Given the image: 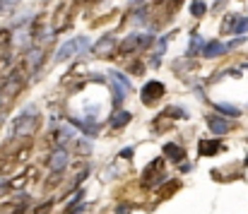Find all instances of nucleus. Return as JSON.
I'll list each match as a JSON object with an SVG mask.
<instances>
[{"label":"nucleus","instance_id":"obj_16","mask_svg":"<svg viewBox=\"0 0 248 214\" xmlns=\"http://www.w3.org/2000/svg\"><path fill=\"white\" fill-rule=\"evenodd\" d=\"M200 46H202V39L195 34V36H193V44H190V51H188V53H190V56H193V53H198V48H200Z\"/></svg>","mask_w":248,"mask_h":214},{"label":"nucleus","instance_id":"obj_13","mask_svg":"<svg viewBox=\"0 0 248 214\" xmlns=\"http://www.w3.org/2000/svg\"><path fill=\"white\" fill-rule=\"evenodd\" d=\"M130 118H133V116H130L128 111H118L116 116H111V121H108V125L118 130V128H123V125H125V123H128Z\"/></svg>","mask_w":248,"mask_h":214},{"label":"nucleus","instance_id":"obj_8","mask_svg":"<svg viewBox=\"0 0 248 214\" xmlns=\"http://www.w3.org/2000/svg\"><path fill=\"white\" fill-rule=\"evenodd\" d=\"M207 125H210V130H212L215 135H227V133L232 130V123H229L227 118H217V116L207 118Z\"/></svg>","mask_w":248,"mask_h":214},{"label":"nucleus","instance_id":"obj_1","mask_svg":"<svg viewBox=\"0 0 248 214\" xmlns=\"http://www.w3.org/2000/svg\"><path fill=\"white\" fill-rule=\"evenodd\" d=\"M36 118H39V113H36V108H34V106L24 108V113H22V116H17V118L12 121L10 138H24V135H31V133H34V128H36Z\"/></svg>","mask_w":248,"mask_h":214},{"label":"nucleus","instance_id":"obj_7","mask_svg":"<svg viewBox=\"0 0 248 214\" xmlns=\"http://www.w3.org/2000/svg\"><path fill=\"white\" fill-rule=\"evenodd\" d=\"M205 58H217V56H222V53H227V46L222 44V41H207V44H202V51H200Z\"/></svg>","mask_w":248,"mask_h":214},{"label":"nucleus","instance_id":"obj_15","mask_svg":"<svg viewBox=\"0 0 248 214\" xmlns=\"http://www.w3.org/2000/svg\"><path fill=\"white\" fill-rule=\"evenodd\" d=\"M205 12H207V5H205V2H200V0L190 2V15H195V17H202Z\"/></svg>","mask_w":248,"mask_h":214},{"label":"nucleus","instance_id":"obj_12","mask_svg":"<svg viewBox=\"0 0 248 214\" xmlns=\"http://www.w3.org/2000/svg\"><path fill=\"white\" fill-rule=\"evenodd\" d=\"M164 156L166 159H171V161H181V159L186 156V152H183L178 144H166L164 147Z\"/></svg>","mask_w":248,"mask_h":214},{"label":"nucleus","instance_id":"obj_10","mask_svg":"<svg viewBox=\"0 0 248 214\" xmlns=\"http://www.w3.org/2000/svg\"><path fill=\"white\" fill-rule=\"evenodd\" d=\"M222 149V142L219 140H202L200 142V156H212Z\"/></svg>","mask_w":248,"mask_h":214},{"label":"nucleus","instance_id":"obj_5","mask_svg":"<svg viewBox=\"0 0 248 214\" xmlns=\"http://www.w3.org/2000/svg\"><path fill=\"white\" fill-rule=\"evenodd\" d=\"M162 94H164V84H162V82H147V84L142 87V101H145V104L157 101Z\"/></svg>","mask_w":248,"mask_h":214},{"label":"nucleus","instance_id":"obj_19","mask_svg":"<svg viewBox=\"0 0 248 214\" xmlns=\"http://www.w3.org/2000/svg\"><path fill=\"white\" fill-rule=\"evenodd\" d=\"M2 7H5V5H2V0H0V12H2Z\"/></svg>","mask_w":248,"mask_h":214},{"label":"nucleus","instance_id":"obj_14","mask_svg":"<svg viewBox=\"0 0 248 214\" xmlns=\"http://www.w3.org/2000/svg\"><path fill=\"white\" fill-rule=\"evenodd\" d=\"M246 31H248V17H236V24H234L232 34H239V36H244Z\"/></svg>","mask_w":248,"mask_h":214},{"label":"nucleus","instance_id":"obj_17","mask_svg":"<svg viewBox=\"0 0 248 214\" xmlns=\"http://www.w3.org/2000/svg\"><path fill=\"white\" fill-rule=\"evenodd\" d=\"M121 156H128V159H130V156H133V147H125V149L121 152Z\"/></svg>","mask_w":248,"mask_h":214},{"label":"nucleus","instance_id":"obj_9","mask_svg":"<svg viewBox=\"0 0 248 214\" xmlns=\"http://www.w3.org/2000/svg\"><path fill=\"white\" fill-rule=\"evenodd\" d=\"M113 46H116V39L106 34V36H101V39H99V41H96V44L92 46V51H94L96 56H106V53H108V51H111Z\"/></svg>","mask_w":248,"mask_h":214},{"label":"nucleus","instance_id":"obj_3","mask_svg":"<svg viewBox=\"0 0 248 214\" xmlns=\"http://www.w3.org/2000/svg\"><path fill=\"white\" fill-rule=\"evenodd\" d=\"M108 79L113 82V101L118 104V101L130 92V79H128L123 72H118V70H108Z\"/></svg>","mask_w":248,"mask_h":214},{"label":"nucleus","instance_id":"obj_4","mask_svg":"<svg viewBox=\"0 0 248 214\" xmlns=\"http://www.w3.org/2000/svg\"><path fill=\"white\" fill-rule=\"evenodd\" d=\"M68 161H70V154H68V149H65L63 144H58V147L53 149V154H51V171L61 173V171L68 166Z\"/></svg>","mask_w":248,"mask_h":214},{"label":"nucleus","instance_id":"obj_6","mask_svg":"<svg viewBox=\"0 0 248 214\" xmlns=\"http://www.w3.org/2000/svg\"><path fill=\"white\" fill-rule=\"evenodd\" d=\"M150 44H152V36H147V34H133V36L125 39L123 51H125V53H133L138 46H150Z\"/></svg>","mask_w":248,"mask_h":214},{"label":"nucleus","instance_id":"obj_11","mask_svg":"<svg viewBox=\"0 0 248 214\" xmlns=\"http://www.w3.org/2000/svg\"><path fill=\"white\" fill-rule=\"evenodd\" d=\"M215 108H217L222 116H227V118H239V116H241V108H236L234 104H222V101H219V104H215Z\"/></svg>","mask_w":248,"mask_h":214},{"label":"nucleus","instance_id":"obj_18","mask_svg":"<svg viewBox=\"0 0 248 214\" xmlns=\"http://www.w3.org/2000/svg\"><path fill=\"white\" fill-rule=\"evenodd\" d=\"M19 0H2V5H17Z\"/></svg>","mask_w":248,"mask_h":214},{"label":"nucleus","instance_id":"obj_2","mask_svg":"<svg viewBox=\"0 0 248 214\" xmlns=\"http://www.w3.org/2000/svg\"><path fill=\"white\" fill-rule=\"evenodd\" d=\"M84 48H89V39H87V36H75V39L65 41V44L58 48V53H56V63H63V61L78 56V53L84 51Z\"/></svg>","mask_w":248,"mask_h":214}]
</instances>
